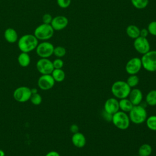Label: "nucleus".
<instances>
[{
	"mask_svg": "<svg viewBox=\"0 0 156 156\" xmlns=\"http://www.w3.org/2000/svg\"><path fill=\"white\" fill-rule=\"evenodd\" d=\"M38 40L33 34H25L21 36L18 41V46L23 52L29 53L36 49Z\"/></svg>",
	"mask_w": 156,
	"mask_h": 156,
	"instance_id": "obj_1",
	"label": "nucleus"
},
{
	"mask_svg": "<svg viewBox=\"0 0 156 156\" xmlns=\"http://www.w3.org/2000/svg\"><path fill=\"white\" fill-rule=\"evenodd\" d=\"M131 88L128 85L126 82L123 80H117L115 82L111 87V91L113 95L119 99L127 98L130 93Z\"/></svg>",
	"mask_w": 156,
	"mask_h": 156,
	"instance_id": "obj_2",
	"label": "nucleus"
},
{
	"mask_svg": "<svg viewBox=\"0 0 156 156\" xmlns=\"http://www.w3.org/2000/svg\"><path fill=\"white\" fill-rule=\"evenodd\" d=\"M129 119L135 124H140L147 119V112L142 105H134L129 112Z\"/></svg>",
	"mask_w": 156,
	"mask_h": 156,
	"instance_id": "obj_3",
	"label": "nucleus"
},
{
	"mask_svg": "<svg viewBox=\"0 0 156 156\" xmlns=\"http://www.w3.org/2000/svg\"><path fill=\"white\" fill-rule=\"evenodd\" d=\"M54 30L51 24L42 23L36 27L34 30V35L38 40L47 41L54 35Z\"/></svg>",
	"mask_w": 156,
	"mask_h": 156,
	"instance_id": "obj_4",
	"label": "nucleus"
},
{
	"mask_svg": "<svg viewBox=\"0 0 156 156\" xmlns=\"http://www.w3.org/2000/svg\"><path fill=\"white\" fill-rule=\"evenodd\" d=\"M112 121L114 126L121 130H126L130 126L129 115L122 111H118L112 115Z\"/></svg>",
	"mask_w": 156,
	"mask_h": 156,
	"instance_id": "obj_5",
	"label": "nucleus"
},
{
	"mask_svg": "<svg viewBox=\"0 0 156 156\" xmlns=\"http://www.w3.org/2000/svg\"><path fill=\"white\" fill-rule=\"evenodd\" d=\"M142 67L147 71H156V51H149L141 58Z\"/></svg>",
	"mask_w": 156,
	"mask_h": 156,
	"instance_id": "obj_6",
	"label": "nucleus"
},
{
	"mask_svg": "<svg viewBox=\"0 0 156 156\" xmlns=\"http://www.w3.org/2000/svg\"><path fill=\"white\" fill-rule=\"evenodd\" d=\"M54 45L47 41L38 44L36 48V53L41 58H49L54 53Z\"/></svg>",
	"mask_w": 156,
	"mask_h": 156,
	"instance_id": "obj_7",
	"label": "nucleus"
},
{
	"mask_svg": "<svg viewBox=\"0 0 156 156\" xmlns=\"http://www.w3.org/2000/svg\"><path fill=\"white\" fill-rule=\"evenodd\" d=\"M31 95V89L24 86L16 88L13 94L15 100L19 102H26L28 101L30 99Z\"/></svg>",
	"mask_w": 156,
	"mask_h": 156,
	"instance_id": "obj_8",
	"label": "nucleus"
},
{
	"mask_svg": "<svg viewBox=\"0 0 156 156\" xmlns=\"http://www.w3.org/2000/svg\"><path fill=\"white\" fill-rule=\"evenodd\" d=\"M37 71L43 74H51L54 69L52 62L47 58H41L39 59L36 64Z\"/></svg>",
	"mask_w": 156,
	"mask_h": 156,
	"instance_id": "obj_9",
	"label": "nucleus"
},
{
	"mask_svg": "<svg viewBox=\"0 0 156 156\" xmlns=\"http://www.w3.org/2000/svg\"><path fill=\"white\" fill-rule=\"evenodd\" d=\"M133 46L135 50L141 54H144L150 51V44L145 37H138L134 40Z\"/></svg>",
	"mask_w": 156,
	"mask_h": 156,
	"instance_id": "obj_10",
	"label": "nucleus"
},
{
	"mask_svg": "<svg viewBox=\"0 0 156 156\" xmlns=\"http://www.w3.org/2000/svg\"><path fill=\"white\" fill-rule=\"evenodd\" d=\"M142 63L141 58L133 57L130 59L126 65V71L130 75L136 74L141 69Z\"/></svg>",
	"mask_w": 156,
	"mask_h": 156,
	"instance_id": "obj_11",
	"label": "nucleus"
},
{
	"mask_svg": "<svg viewBox=\"0 0 156 156\" xmlns=\"http://www.w3.org/2000/svg\"><path fill=\"white\" fill-rule=\"evenodd\" d=\"M55 84V80L51 74H43L37 81L38 87L42 90H48L51 89Z\"/></svg>",
	"mask_w": 156,
	"mask_h": 156,
	"instance_id": "obj_12",
	"label": "nucleus"
},
{
	"mask_svg": "<svg viewBox=\"0 0 156 156\" xmlns=\"http://www.w3.org/2000/svg\"><path fill=\"white\" fill-rule=\"evenodd\" d=\"M68 24V18L63 15H58L52 18L51 25L54 30H61Z\"/></svg>",
	"mask_w": 156,
	"mask_h": 156,
	"instance_id": "obj_13",
	"label": "nucleus"
},
{
	"mask_svg": "<svg viewBox=\"0 0 156 156\" xmlns=\"http://www.w3.org/2000/svg\"><path fill=\"white\" fill-rule=\"evenodd\" d=\"M119 110V101L116 98H111L106 100L104 104V111L113 115L114 113L118 112Z\"/></svg>",
	"mask_w": 156,
	"mask_h": 156,
	"instance_id": "obj_14",
	"label": "nucleus"
},
{
	"mask_svg": "<svg viewBox=\"0 0 156 156\" xmlns=\"http://www.w3.org/2000/svg\"><path fill=\"white\" fill-rule=\"evenodd\" d=\"M128 97H129V99L133 105H140L143 98L141 91L138 88H133V90H131Z\"/></svg>",
	"mask_w": 156,
	"mask_h": 156,
	"instance_id": "obj_15",
	"label": "nucleus"
},
{
	"mask_svg": "<svg viewBox=\"0 0 156 156\" xmlns=\"http://www.w3.org/2000/svg\"><path fill=\"white\" fill-rule=\"evenodd\" d=\"M71 141L76 147L82 148L86 144V138L83 133L78 132L73 133L71 137Z\"/></svg>",
	"mask_w": 156,
	"mask_h": 156,
	"instance_id": "obj_16",
	"label": "nucleus"
},
{
	"mask_svg": "<svg viewBox=\"0 0 156 156\" xmlns=\"http://www.w3.org/2000/svg\"><path fill=\"white\" fill-rule=\"evenodd\" d=\"M5 40L9 43H14L18 40V35L16 31L11 27L7 28L4 34Z\"/></svg>",
	"mask_w": 156,
	"mask_h": 156,
	"instance_id": "obj_17",
	"label": "nucleus"
},
{
	"mask_svg": "<svg viewBox=\"0 0 156 156\" xmlns=\"http://www.w3.org/2000/svg\"><path fill=\"white\" fill-rule=\"evenodd\" d=\"M133 106L134 105L129 99L124 98L119 101V109L124 112H129Z\"/></svg>",
	"mask_w": 156,
	"mask_h": 156,
	"instance_id": "obj_18",
	"label": "nucleus"
},
{
	"mask_svg": "<svg viewBox=\"0 0 156 156\" xmlns=\"http://www.w3.org/2000/svg\"><path fill=\"white\" fill-rule=\"evenodd\" d=\"M140 29L135 25L131 24L126 28V34L131 38L135 39L140 37Z\"/></svg>",
	"mask_w": 156,
	"mask_h": 156,
	"instance_id": "obj_19",
	"label": "nucleus"
},
{
	"mask_svg": "<svg viewBox=\"0 0 156 156\" xmlns=\"http://www.w3.org/2000/svg\"><path fill=\"white\" fill-rule=\"evenodd\" d=\"M18 62L22 67H27L30 63V57L28 53L21 52L18 57Z\"/></svg>",
	"mask_w": 156,
	"mask_h": 156,
	"instance_id": "obj_20",
	"label": "nucleus"
},
{
	"mask_svg": "<svg viewBox=\"0 0 156 156\" xmlns=\"http://www.w3.org/2000/svg\"><path fill=\"white\" fill-rule=\"evenodd\" d=\"M51 76H52L55 82H57L63 81L65 78V73L62 69H54L51 73Z\"/></svg>",
	"mask_w": 156,
	"mask_h": 156,
	"instance_id": "obj_21",
	"label": "nucleus"
},
{
	"mask_svg": "<svg viewBox=\"0 0 156 156\" xmlns=\"http://www.w3.org/2000/svg\"><path fill=\"white\" fill-rule=\"evenodd\" d=\"M152 149L151 145L149 144H143L140 146L138 149L139 156H149L152 153Z\"/></svg>",
	"mask_w": 156,
	"mask_h": 156,
	"instance_id": "obj_22",
	"label": "nucleus"
},
{
	"mask_svg": "<svg viewBox=\"0 0 156 156\" xmlns=\"http://www.w3.org/2000/svg\"><path fill=\"white\" fill-rule=\"evenodd\" d=\"M146 102L150 106L156 105V90H151L146 94Z\"/></svg>",
	"mask_w": 156,
	"mask_h": 156,
	"instance_id": "obj_23",
	"label": "nucleus"
},
{
	"mask_svg": "<svg viewBox=\"0 0 156 156\" xmlns=\"http://www.w3.org/2000/svg\"><path fill=\"white\" fill-rule=\"evenodd\" d=\"M147 127L151 130L156 131V115H152L146 120Z\"/></svg>",
	"mask_w": 156,
	"mask_h": 156,
	"instance_id": "obj_24",
	"label": "nucleus"
},
{
	"mask_svg": "<svg viewBox=\"0 0 156 156\" xmlns=\"http://www.w3.org/2000/svg\"><path fill=\"white\" fill-rule=\"evenodd\" d=\"M139 82H140L139 77L136 74H133V75H130L129 76V77L127 79L126 83L128 84V85L130 88H133L138 85V84L139 83Z\"/></svg>",
	"mask_w": 156,
	"mask_h": 156,
	"instance_id": "obj_25",
	"label": "nucleus"
},
{
	"mask_svg": "<svg viewBox=\"0 0 156 156\" xmlns=\"http://www.w3.org/2000/svg\"><path fill=\"white\" fill-rule=\"evenodd\" d=\"M131 2L135 8L143 9L147 6L149 0H131Z\"/></svg>",
	"mask_w": 156,
	"mask_h": 156,
	"instance_id": "obj_26",
	"label": "nucleus"
},
{
	"mask_svg": "<svg viewBox=\"0 0 156 156\" xmlns=\"http://www.w3.org/2000/svg\"><path fill=\"white\" fill-rule=\"evenodd\" d=\"M66 53V51L64 47L60 46L54 47L53 54H54V55L56 56L58 58L63 57L65 55Z\"/></svg>",
	"mask_w": 156,
	"mask_h": 156,
	"instance_id": "obj_27",
	"label": "nucleus"
},
{
	"mask_svg": "<svg viewBox=\"0 0 156 156\" xmlns=\"http://www.w3.org/2000/svg\"><path fill=\"white\" fill-rule=\"evenodd\" d=\"M31 102V103L35 105H40L42 102V98L40 94L35 93L32 94L30 98L29 99Z\"/></svg>",
	"mask_w": 156,
	"mask_h": 156,
	"instance_id": "obj_28",
	"label": "nucleus"
},
{
	"mask_svg": "<svg viewBox=\"0 0 156 156\" xmlns=\"http://www.w3.org/2000/svg\"><path fill=\"white\" fill-rule=\"evenodd\" d=\"M149 34L153 36H156V21H151L147 26Z\"/></svg>",
	"mask_w": 156,
	"mask_h": 156,
	"instance_id": "obj_29",
	"label": "nucleus"
},
{
	"mask_svg": "<svg viewBox=\"0 0 156 156\" xmlns=\"http://www.w3.org/2000/svg\"><path fill=\"white\" fill-rule=\"evenodd\" d=\"M71 2V0H57L58 5L63 9L68 7Z\"/></svg>",
	"mask_w": 156,
	"mask_h": 156,
	"instance_id": "obj_30",
	"label": "nucleus"
},
{
	"mask_svg": "<svg viewBox=\"0 0 156 156\" xmlns=\"http://www.w3.org/2000/svg\"><path fill=\"white\" fill-rule=\"evenodd\" d=\"M52 64L54 69H62L63 66V62L60 58L55 59L52 62Z\"/></svg>",
	"mask_w": 156,
	"mask_h": 156,
	"instance_id": "obj_31",
	"label": "nucleus"
},
{
	"mask_svg": "<svg viewBox=\"0 0 156 156\" xmlns=\"http://www.w3.org/2000/svg\"><path fill=\"white\" fill-rule=\"evenodd\" d=\"M52 16L49 13H45L42 16V21L43 23L44 24H51V21L52 20Z\"/></svg>",
	"mask_w": 156,
	"mask_h": 156,
	"instance_id": "obj_32",
	"label": "nucleus"
},
{
	"mask_svg": "<svg viewBox=\"0 0 156 156\" xmlns=\"http://www.w3.org/2000/svg\"><path fill=\"white\" fill-rule=\"evenodd\" d=\"M112 115H111L106 112H104L102 113V116L103 118L107 121H112Z\"/></svg>",
	"mask_w": 156,
	"mask_h": 156,
	"instance_id": "obj_33",
	"label": "nucleus"
},
{
	"mask_svg": "<svg viewBox=\"0 0 156 156\" xmlns=\"http://www.w3.org/2000/svg\"><path fill=\"white\" fill-rule=\"evenodd\" d=\"M148 34H149V32H148L147 29L144 28V29H140V37L146 38L147 37Z\"/></svg>",
	"mask_w": 156,
	"mask_h": 156,
	"instance_id": "obj_34",
	"label": "nucleus"
},
{
	"mask_svg": "<svg viewBox=\"0 0 156 156\" xmlns=\"http://www.w3.org/2000/svg\"><path fill=\"white\" fill-rule=\"evenodd\" d=\"M79 130V127L77 126V125L76 124H72L70 127V131L73 133H75L78 132Z\"/></svg>",
	"mask_w": 156,
	"mask_h": 156,
	"instance_id": "obj_35",
	"label": "nucleus"
},
{
	"mask_svg": "<svg viewBox=\"0 0 156 156\" xmlns=\"http://www.w3.org/2000/svg\"><path fill=\"white\" fill-rule=\"evenodd\" d=\"M45 156H60V154L56 151H50L46 154Z\"/></svg>",
	"mask_w": 156,
	"mask_h": 156,
	"instance_id": "obj_36",
	"label": "nucleus"
},
{
	"mask_svg": "<svg viewBox=\"0 0 156 156\" xmlns=\"http://www.w3.org/2000/svg\"><path fill=\"white\" fill-rule=\"evenodd\" d=\"M31 93H32V94L37 93L38 91H37V90L36 88H32V89H31Z\"/></svg>",
	"mask_w": 156,
	"mask_h": 156,
	"instance_id": "obj_37",
	"label": "nucleus"
},
{
	"mask_svg": "<svg viewBox=\"0 0 156 156\" xmlns=\"http://www.w3.org/2000/svg\"><path fill=\"white\" fill-rule=\"evenodd\" d=\"M0 156H5V152L2 149H0Z\"/></svg>",
	"mask_w": 156,
	"mask_h": 156,
	"instance_id": "obj_38",
	"label": "nucleus"
},
{
	"mask_svg": "<svg viewBox=\"0 0 156 156\" xmlns=\"http://www.w3.org/2000/svg\"><path fill=\"white\" fill-rule=\"evenodd\" d=\"M134 156H139V155H134Z\"/></svg>",
	"mask_w": 156,
	"mask_h": 156,
	"instance_id": "obj_39",
	"label": "nucleus"
}]
</instances>
